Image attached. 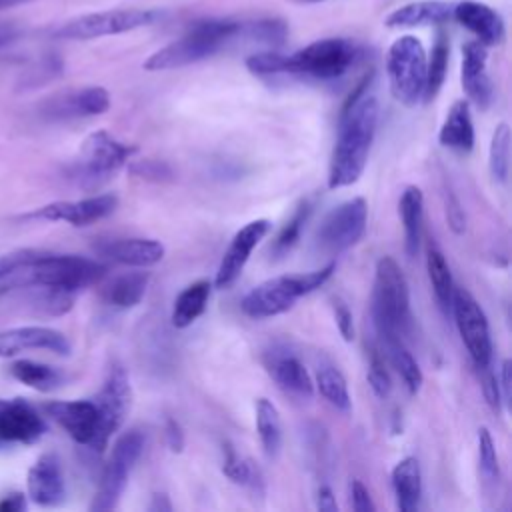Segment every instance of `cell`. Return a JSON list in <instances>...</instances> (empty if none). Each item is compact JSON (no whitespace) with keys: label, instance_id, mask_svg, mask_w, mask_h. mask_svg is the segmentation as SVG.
<instances>
[{"label":"cell","instance_id":"obj_33","mask_svg":"<svg viewBox=\"0 0 512 512\" xmlns=\"http://www.w3.org/2000/svg\"><path fill=\"white\" fill-rule=\"evenodd\" d=\"M426 270H428V278H430L434 298H436L440 310L448 314L456 284L452 280V272H450V266H448L442 250H438L436 246H428Z\"/></svg>","mask_w":512,"mask_h":512},{"label":"cell","instance_id":"obj_48","mask_svg":"<svg viewBox=\"0 0 512 512\" xmlns=\"http://www.w3.org/2000/svg\"><path fill=\"white\" fill-rule=\"evenodd\" d=\"M316 506H318V510H324V512H336L338 510V504H336V498H334L330 486H326V484L318 486Z\"/></svg>","mask_w":512,"mask_h":512},{"label":"cell","instance_id":"obj_49","mask_svg":"<svg viewBox=\"0 0 512 512\" xmlns=\"http://www.w3.org/2000/svg\"><path fill=\"white\" fill-rule=\"evenodd\" d=\"M496 380H498L502 402L508 404L510 402V360H502L500 372L496 374Z\"/></svg>","mask_w":512,"mask_h":512},{"label":"cell","instance_id":"obj_24","mask_svg":"<svg viewBox=\"0 0 512 512\" xmlns=\"http://www.w3.org/2000/svg\"><path fill=\"white\" fill-rule=\"evenodd\" d=\"M266 370L274 378V382L288 394L310 398L314 392V382L306 370V366L286 350H272L266 354Z\"/></svg>","mask_w":512,"mask_h":512},{"label":"cell","instance_id":"obj_9","mask_svg":"<svg viewBox=\"0 0 512 512\" xmlns=\"http://www.w3.org/2000/svg\"><path fill=\"white\" fill-rule=\"evenodd\" d=\"M144 444H146V438L136 428L118 436V440L114 442L110 456L102 468V476L98 482V490L90 502V510L106 512V510H114L118 506V500L128 484L134 464L138 462V458L144 450Z\"/></svg>","mask_w":512,"mask_h":512},{"label":"cell","instance_id":"obj_19","mask_svg":"<svg viewBox=\"0 0 512 512\" xmlns=\"http://www.w3.org/2000/svg\"><path fill=\"white\" fill-rule=\"evenodd\" d=\"M28 350H48L68 356L72 346L60 330L48 326H18L0 330V358H10Z\"/></svg>","mask_w":512,"mask_h":512},{"label":"cell","instance_id":"obj_47","mask_svg":"<svg viewBox=\"0 0 512 512\" xmlns=\"http://www.w3.org/2000/svg\"><path fill=\"white\" fill-rule=\"evenodd\" d=\"M166 442L172 452H182V448H184V432H182V426L174 418L166 420Z\"/></svg>","mask_w":512,"mask_h":512},{"label":"cell","instance_id":"obj_42","mask_svg":"<svg viewBox=\"0 0 512 512\" xmlns=\"http://www.w3.org/2000/svg\"><path fill=\"white\" fill-rule=\"evenodd\" d=\"M368 384L374 390V394L378 398H386L392 390V382H390V374L386 370L384 364V356L380 350H372L370 354V362H368V372H366Z\"/></svg>","mask_w":512,"mask_h":512},{"label":"cell","instance_id":"obj_16","mask_svg":"<svg viewBox=\"0 0 512 512\" xmlns=\"http://www.w3.org/2000/svg\"><path fill=\"white\" fill-rule=\"evenodd\" d=\"M44 432L46 422L28 400H0V450L14 444H34Z\"/></svg>","mask_w":512,"mask_h":512},{"label":"cell","instance_id":"obj_23","mask_svg":"<svg viewBox=\"0 0 512 512\" xmlns=\"http://www.w3.org/2000/svg\"><path fill=\"white\" fill-rule=\"evenodd\" d=\"M454 20L470 30L484 46H494L504 38V22L500 14L484 2L464 0L452 6Z\"/></svg>","mask_w":512,"mask_h":512},{"label":"cell","instance_id":"obj_13","mask_svg":"<svg viewBox=\"0 0 512 512\" xmlns=\"http://www.w3.org/2000/svg\"><path fill=\"white\" fill-rule=\"evenodd\" d=\"M92 400L96 402L100 412V446L104 450L112 434H116L122 426L132 402L130 378L120 362H112L108 366L102 388Z\"/></svg>","mask_w":512,"mask_h":512},{"label":"cell","instance_id":"obj_12","mask_svg":"<svg viewBox=\"0 0 512 512\" xmlns=\"http://www.w3.org/2000/svg\"><path fill=\"white\" fill-rule=\"evenodd\" d=\"M368 224V204L364 198L356 196L350 198L336 208H332L316 232V244L320 250L328 254H340L354 244L360 242V238L366 232Z\"/></svg>","mask_w":512,"mask_h":512},{"label":"cell","instance_id":"obj_52","mask_svg":"<svg viewBox=\"0 0 512 512\" xmlns=\"http://www.w3.org/2000/svg\"><path fill=\"white\" fill-rule=\"evenodd\" d=\"M150 512H170L172 510V502L168 500L166 494H154L152 502L148 504Z\"/></svg>","mask_w":512,"mask_h":512},{"label":"cell","instance_id":"obj_7","mask_svg":"<svg viewBox=\"0 0 512 512\" xmlns=\"http://www.w3.org/2000/svg\"><path fill=\"white\" fill-rule=\"evenodd\" d=\"M386 74L392 96L404 106H416L424 94L426 52L416 36H400L386 56Z\"/></svg>","mask_w":512,"mask_h":512},{"label":"cell","instance_id":"obj_34","mask_svg":"<svg viewBox=\"0 0 512 512\" xmlns=\"http://www.w3.org/2000/svg\"><path fill=\"white\" fill-rule=\"evenodd\" d=\"M256 432L266 456L276 458L282 448V420L268 398L256 400Z\"/></svg>","mask_w":512,"mask_h":512},{"label":"cell","instance_id":"obj_45","mask_svg":"<svg viewBox=\"0 0 512 512\" xmlns=\"http://www.w3.org/2000/svg\"><path fill=\"white\" fill-rule=\"evenodd\" d=\"M130 170L142 178H152V180H164V178L172 176L170 166L160 160H142V162L134 164Z\"/></svg>","mask_w":512,"mask_h":512},{"label":"cell","instance_id":"obj_20","mask_svg":"<svg viewBox=\"0 0 512 512\" xmlns=\"http://www.w3.org/2000/svg\"><path fill=\"white\" fill-rule=\"evenodd\" d=\"M28 496L40 506H58L66 496V480L58 454L44 452L28 470Z\"/></svg>","mask_w":512,"mask_h":512},{"label":"cell","instance_id":"obj_4","mask_svg":"<svg viewBox=\"0 0 512 512\" xmlns=\"http://www.w3.org/2000/svg\"><path fill=\"white\" fill-rule=\"evenodd\" d=\"M372 322L380 336L406 338L412 330L410 290L406 276L392 256H382L374 270Z\"/></svg>","mask_w":512,"mask_h":512},{"label":"cell","instance_id":"obj_15","mask_svg":"<svg viewBox=\"0 0 512 512\" xmlns=\"http://www.w3.org/2000/svg\"><path fill=\"white\" fill-rule=\"evenodd\" d=\"M118 206L114 194H96L80 200H56L26 214V218L44 222H66L72 226H90L110 216Z\"/></svg>","mask_w":512,"mask_h":512},{"label":"cell","instance_id":"obj_31","mask_svg":"<svg viewBox=\"0 0 512 512\" xmlns=\"http://www.w3.org/2000/svg\"><path fill=\"white\" fill-rule=\"evenodd\" d=\"M378 340H380L382 350L388 356L390 364L400 374L408 392L416 394L420 390L422 382H424V376H422V370H420L418 362L414 360L412 352L406 348L404 338H400V336H380Z\"/></svg>","mask_w":512,"mask_h":512},{"label":"cell","instance_id":"obj_8","mask_svg":"<svg viewBox=\"0 0 512 512\" xmlns=\"http://www.w3.org/2000/svg\"><path fill=\"white\" fill-rule=\"evenodd\" d=\"M136 150V146L116 140L110 132L96 130L82 142L78 160L72 166V178L82 188H94L118 172Z\"/></svg>","mask_w":512,"mask_h":512},{"label":"cell","instance_id":"obj_25","mask_svg":"<svg viewBox=\"0 0 512 512\" xmlns=\"http://www.w3.org/2000/svg\"><path fill=\"white\" fill-rule=\"evenodd\" d=\"M438 140L444 148L458 154H470L474 148V122L470 114V104L466 100H456L438 132Z\"/></svg>","mask_w":512,"mask_h":512},{"label":"cell","instance_id":"obj_43","mask_svg":"<svg viewBox=\"0 0 512 512\" xmlns=\"http://www.w3.org/2000/svg\"><path fill=\"white\" fill-rule=\"evenodd\" d=\"M284 56L280 52H256L246 58V68L256 76L284 74Z\"/></svg>","mask_w":512,"mask_h":512},{"label":"cell","instance_id":"obj_11","mask_svg":"<svg viewBox=\"0 0 512 512\" xmlns=\"http://www.w3.org/2000/svg\"><path fill=\"white\" fill-rule=\"evenodd\" d=\"M450 312L454 316L460 340L474 364L476 370L490 368L492 360V338H490V326L488 318L478 304V300L460 286H454Z\"/></svg>","mask_w":512,"mask_h":512},{"label":"cell","instance_id":"obj_17","mask_svg":"<svg viewBox=\"0 0 512 512\" xmlns=\"http://www.w3.org/2000/svg\"><path fill=\"white\" fill-rule=\"evenodd\" d=\"M110 108V94L102 86H84L78 90L54 94L40 104V116L48 120H70L100 116Z\"/></svg>","mask_w":512,"mask_h":512},{"label":"cell","instance_id":"obj_50","mask_svg":"<svg viewBox=\"0 0 512 512\" xmlns=\"http://www.w3.org/2000/svg\"><path fill=\"white\" fill-rule=\"evenodd\" d=\"M26 508V498L22 492L6 494L0 500V512H22Z\"/></svg>","mask_w":512,"mask_h":512},{"label":"cell","instance_id":"obj_51","mask_svg":"<svg viewBox=\"0 0 512 512\" xmlns=\"http://www.w3.org/2000/svg\"><path fill=\"white\" fill-rule=\"evenodd\" d=\"M20 252L22 250H16V252H10V254H2L0 256V280L18 264L20 260Z\"/></svg>","mask_w":512,"mask_h":512},{"label":"cell","instance_id":"obj_30","mask_svg":"<svg viewBox=\"0 0 512 512\" xmlns=\"http://www.w3.org/2000/svg\"><path fill=\"white\" fill-rule=\"evenodd\" d=\"M212 284L208 280H196L188 284L174 300L170 320L176 328H188L194 324L206 310L210 300Z\"/></svg>","mask_w":512,"mask_h":512},{"label":"cell","instance_id":"obj_40","mask_svg":"<svg viewBox=\"0 0 512 512\" xmlns=\"http://www.w3.org/2000/svg\"><path fill=\"white\" fill-rule=\"evenodd\" d=\"M242 34L250 40L270 44V46H278L286 40L288 26H286L284 20L264 18V20H256V22H250V24H242Z\"/></svg>","mask_w":512,"mask_h":512},{"label":"cell","instance_id":"obj_35","mask_svg":"<svg viewBox=\"0 0 512 512\" xmlns=\"http://www.w3.org/2000/svg\"><path fill=\"white\" fill-rule=\"evenodd\" d=\"M316 386L328 404L340 412H350L352 398L344 374L334 364H320L316 370Z\"/></svg>","mask_w":512,"mask_h":512},{"label":"cell","instance_id":"obj_39","mask_svg":"<svg viewBox=\"0 0 512 512\" xmlns=\"http://www.w3.org/2000/svg\"><path fill=\"white\" fill-rule=\"evenodd\" d=\"M488 168L494 182L504 184L510 172V128L506 122H500L492 134L488 150Z\"/></svg>","mask_w":512,"mask_h":512},{"label":"cell","instance_id":"obj_27","mask_svg":"<svg viewBox=\"0 0 512 512\" xmlns=\"http://www.w3.org/2000/svg\"><path fill=\"white\" fill-rule=\"evenodd\" d=\"M392 490L400 512H414L422 498V472L414 456H406L392 468Z\"/></svg>","mask_w":512,"mask_h":512},{"label":"cell","instance_id":"obj_32","mask_svg":"<svg viewBox=\"0 0 512 512\" xmlns=\"http://www.w3.org/2000/svg\"><path fill=\"white\" fill-rule=\"evenodd\" d=\"M8 370L18 382L38 392H52L60 388L64 382V374L56 366L34 362V360H16L8 366Z\"/></svg>","mask_w":512,"mask_h":512},{"label":"cell","instance_id":"obj_55","mask_svg":"<svg viewBox=\"0 0 512 512\" xmlns=\"http://www.w3.org/2000/svg\"><path fill=\"white\" fill-rule=\"evenodd\" d=\"M298 2H306V4H316V2H324V0H298Z\"/></svg>","mask_w":512,"mask_h":512},{"label":"cell","instance_id":"obj_54","mask_svg":"<svg viewBox=\"0 0 512 512\" xmlns=\"http://www.w3.org/2000/svg\"><path fill=\"white\" fill-rule=\"evenodd\" d=\"M30 0H0V10H6V8H14V6H20V4H26Z\"/></svg>","mask_w":512,"mask_h":512},{"label":"cell","instance_id":"obj_2","mask_svg":"<svg viewBox=\"0 0 512 512\" xmlns=\"http://www.w3.org/2000/svg\"><path fill=\"white\" fill-rule=\"evenodd\" d=\"M106 266L78 254H58L26 248L18 264L0 280V294L24 288H52L70 294L98 284L106 276Z\"/></svg>","mask_w":512,"mask_h":512},{"label":"cell","instance_id":"obj_41","mask_svg":"<svg viewBox=\"0 0 512 512\" xmlns=\"http://www.w3.org/2000/svg\"><path fill=\"white\" fill-rule=\"evenodd\" d=\"M478 464H480V474L486 482H498L500 478L498 452H496L494 438L486 426L478 430Z\"/></svg>","mask_w":512,"mask_h":512},{"label":"cell","instance_id":"obj_46","mask_svg":"<svg viewBox=\"0 0 512 512\" xmlns=\"http://www.w3.org/2000/svg\"><path fill=\"white\" fill-rule=\"evenodd\" d=\"M334 318H336V324H338V330H340L342 338L346 342H350L354 338V318H352V312L346 306V302H342L338 298L334 300Z\"/></svg>","mask_w":512,"mask_h":512},{"label":"cell","instance_id":"obj_21","mask_svg":"<svg viewBox=\"0 0 512 512\" xmlns=\"http://www.w3.org/2000/svg\"><path fill=\"white\" fill-rule=\"evenodd\" d=\"M94 250L118 264L148 268L158 264L166 248L160 240L154 238H114V240H100L94 244Z\"/></svg>","mask_w":512,"mask_h":512},{"label":"cell","instance_id":"obj_37","mask_svg":"<svg viewBox=\"0 0 512 512\" xmlns=\"http://www.w3.org/2000/svg\"><path fill=\"white\" fill-rule=\"evenodd\" d=\"M448 56H450V44H448V34L440 32L434 46L430 60H426V82H424V94L422 100L430 102L438 96L444 80H446V70H448Z\"/></svg>","mask_w":512,"mask_h":512},{"label":"cell","instance_id":"obj_44","mask_svg":"<svg viewBox=\"0 0 512 512\" xmlns=\"http://www.w3.org/2000/svg\"><path fill=\"white\" fill-rule=\"evenodd\" d=\"M350 492V506L356 512H374L376 504L368 492V488L360 480H352L348 486Z\"/></svg>","mask_w":512,"mask_h":512},{"label":"cell","instance_id":"obj_53","mask_svg":"<svg viewBox=\"0 0 512 512\" xmlns=\"http://www.w3.org/2000/svg\"><path fill=\"white\" fill-rule=\"evenodd\" d=\"M16 38V30L12 28H0V48H4L6 44H10Z\"/></svg>","mask_w":512,"mask_h":512},{"label":"cell","instance_id":"obj_10","mask_svg":"<svg viewBox=\"0 0 512 512\" xmlns=\"http://www.w3.org/2000/svg\"><path fill=\"white\" fill-rule=\"evenodd\" d=\"M162 14L152 8H116L72 18L58 28L52 36L58 40H94L102 36L124 34L142 26L154 24Z\"/></svg>","mask_w":512,"mask_h":512},{"label":"cell","instance_id":"obj_3","mask_svg":"<svg viewBox=\"0 0 512 512\" xmlns=\"http://www.w3.org/2000/svg\"><path fill=\"white\" fill-rule=\"evenodd\" d=\"M242 36V22L228 18H210L194 22L178 40L166 44L144 60V70H174L220 52L230 40Z\"/></svg>","mask_w":512,"mask_h":512},{"label":"cell","instance_id":"obj_36","mask_svg":"<svg viewBox=\"0 0 512 512\" xmlns=\"http://www.w3.org/2000/svg\"><path fill=\"white\" fill-rule=\"evenodd\" d=\"M222 472L236 484L250 488L254 494L264 492V478L260 468L250 460L240 456L230 444H224V462Z\"/></svg>","mask_w":512,"mask_h":512},{"label":"cell","instance_id":"obj_1","mask_svg":"<svg viewBox=\"0 0 512 512\" xmlns=\"http://www.w3.org/2000/svg\"><path fill=\"white\" fill-rule=\"evenodd\" d=\"M380 106L374 72L366 74L340 108L336 142L330 156L328 188H346L360 180L378 128Z\"/></svg>","mask_w":512,"mask_h":512},{"label":"cell","instance_id":"obj_22","mask_svg":"<svg viewBox=\"0 0 512 512\" xmlns=\"http://www.w3.org/2000/svg\"><path fill=\"white\" fill-rule=\"evenodd\" d=\"M486 46L478 40L468 42L462 50V88L468 98L480 108L486 110L494 100V84L486 70Z\"/></svg>","mask_w":512,"mask_h":512},{"label":"cell","instance_id":"obj_6","mask_svg":"<svg viewBox=\"0 0 512 512\" xmlns=\"http://www.w3.org/2000/svg\"><path fill=\"white\" fill-rule=\"evenodd\" d=\"M358 58V46L348 38H322L294 54L284 56V74L336 80L344 76Z\"/></svg>","mask_w":512,"mask_h":512},{"label":"cell","instance_id":"obj_18","mask_svg":"<svg viewBox=\"0 0 512 512\" xmlns=\"http://www.w3.org/2000/svg\"><path fill=\"white\" fill-rule=\"evenodd\" d=\"M270 220L266 218H256V220H250L248 224H244L230 240L220 264H218V270H216V278H214V284L216 288H228L232 286L238 276L242 274L252 250L260 244V240L270 232Z\"/></svg>","mask_w":512,"mask_h":512},{"label":"cell","instance_id":"obj_38","mask_svg":"<svg viewBox=\"0 0 512 512\" xmlns=\"http://www.w3.org/2000/svg\"><path fill=\"white\" fill-rule=\"evenodd\" d=\"M312 216V202L308 198L300 200L298 206L294 208L292 216L284 222V226L280 228L278 236L274 238V244H272V252L274 256H284L286 252H290L296 242L300 240V234H302V228L306 226V222L310 220Z\"/></svg>","mask_w":512,"mask_h":512},{"label":"cell","instance_id":"obj_5","mask_svg":"<svg viewBox=\"0 0 512 512\" xmlns=\"http://www.w3.org/2000/svg\"><path fill=\"white\" fill-rule=\"evenodd\" d=\"M334 270H336V264L328 262L326 266L312 272L282 274V276L268 278L244 294L240 308L246 316L254 320H264V318L284 314L296 304L298 298L326 284Z\"/></svg>","mask_w":512,"mask_h":512},{"label":"cell","instance_id":"obj_14","mask_svg":"<svg viewBox=\"0 0 512 512\" xmlns=\"http://www.w3.org/2000/svg\"><path fill=\"white\" fill-rule=\"evenodd\" d=\"M48 416H52L64 432L82 446L102 452L100 446V412L92 398L82 400H52L44 404Z\"/></svg>","mask_w":512,"mask_h":512},{"label":"cell","instance_id":"obj_26","mask_svg":"<svg viewBox=\"0 0 512 512\" xmlns=\"http://www.w3.org/2000/svg\"><path fill=\"white\" fill-rule=\"evenodd\" d=\"M452 16V6L444 0H418L396 8L386 18L388 28H414L444 24Z\"/></svg>","mask_w":512,"mask_h":512},{"label":"cell","instance_id":"obj_29","mask_svg":"<svg viewBox=\"0 0 512 512\" xmlns=\"http://www.w3.org/2000/svg\"><path fill=\"white\" fill-rule=\"evenodd\" d=\"M148 282H150L148 272H126L112 278L108 284H104L100 294L108 306L128 310L140 304V300L146 294Z\"/></svg>","mask_w":512,"mask_h":512},{"label":"cell","instance_id":"obj_28","mask_svg":"<svg viewBox=\"0 0 512 512\" xmlns=\"http://www.w3.org/2000/svg\"><path fill=\"white\" fill-rule=\"evenodd\" d=\"M400 218L404 230V250L412 258L418 254L422 240V220H424V194L418 186H406L400 202Z\"/></svg>","mask_w":512,"mask_h":512}]
</instances>
